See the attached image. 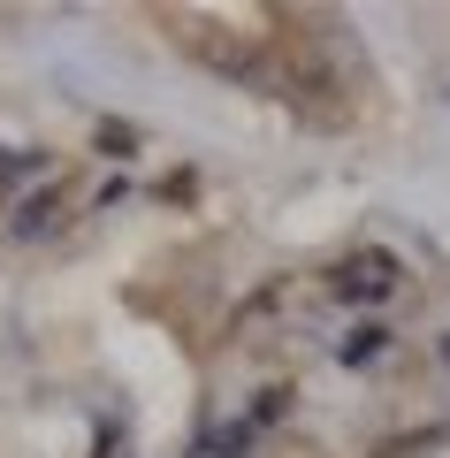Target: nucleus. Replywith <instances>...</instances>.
Wrapping results in <instances>:
<instances>
[{
	"label": "nucleus",
	"mask_w": 450,
	"mask_h": 458,
	"mask_svg": "<svg viewBox=\"0 0 450 458\" xmlns=\"http://www.w3.org/2000/svg\"><path fill=\"white\" fill-rule=\"evenodd\" d=\"M382 336H389L382 321H359L352 336L336 344V360H344V367H374V360H382Z\"/></svg>",
	"instance_id": "nucleus-2"
},
{
	"label": "nucleus",
	"mask_w": 450,
	"mask_h": 458,
	"mask_svg": "<svg viewBox=\"0 0 450 458\" xmlns=\"http://www.w3.org/2000/svg\"><path fill=\"white\" fill-rule=\"evenodd\" d=\"M443 360H450V336H443Z\"/></svg>",
	"instance_id": "nucleus-4"
},
{
	"label": "nucleus",
	"mask_w": 450,
	"mask_h": 458,
	"mask_svg": "<svg viewBox=\"0 0 450 458\" xmlns=\"http://www.w3.org/2000/svg\"><path fill=\"white\" fill-rule=\"evenodd\" d=\"M207 451H214V458H244V451H252V428H244V420L222 428V436H207Z\"/></svg>",
	"instance_id": "nucleus-3"
},
{
	"label": "nucleus",
	"mask_w": 450,
	"mask_h": 458,
	"mask_svg": "<svg viewBox=\"0 0 450 458\" xmlns=\"http://www.w3.org/2000/svg\"><path fill=\"white\" fill-rule=\"evenodd\" d=\"M336 291H344V298H359V306H374V298L397 291V260H389V252H359V260L336 276Z\"/></svg>",
	"instance_id": "nucleus-1"
}]
</instances>
